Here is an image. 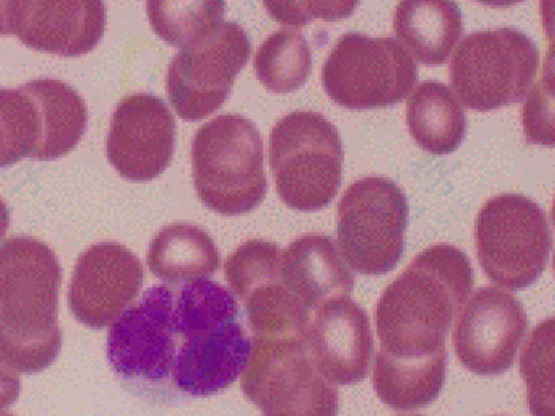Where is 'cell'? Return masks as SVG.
Here are the masks:
<instances>
[{"mask_svg": "<svg viewBox=\"0 0 555 416\" xmlns=\"http://www.w3.org/2000/svg\"><path fill=\"white\" fill-rule=\"evenodd\" d=\"M474 286L464 251L437 244L422 251L384 290L376 306L380 350L390 353L444 349L452 322Z\"/></svg>", "mask_w": 555, "mask_h": 416, "instance_id": "1", "label": "cell"}, {"mask_svg": "<svg viewBox=\"0 0 555 416\" xmlns=\"http://www.w3.org/2000/svg\"><path fill=\"white\" fill-rule=\"evenodd\" d=\"M61 266L43 242L15 236L0 246V364L37 373L56 359Z\"/></svg>", "mask_w": 555, "mask_h": 416, "instance_id": "2", "label": "cell"}, {"mask_svg": "<svg viewBox=\"0 0 555 416\" xmlns=\"http://www.w3.org/2000/svg\"><path fill=\"white\" fill-rule=\"evenodd\" d=\"M191 162L197 195L207 208L237 216L264 199L263 143L256 126L244 116L219 115L199 127Z\"/></svg>", "mask_w": 555, "mask_h": 416, "instance_id": "3", "label": "cell"}, {"mask_svg": "<svg viewBox=\"0 0 555 416\" xmlns=\"http://www.w3.org/2000/svg\"><path fill=\"white\" fill-rule=\"evenodd\" d=\"M269 160L282 202L297 210L326 207L341 183L344 151L337 129L322 115L295 110L274 126Z\"/></svg>", "mask_w": 555, "mask_h": 416, "instance_id": "4", "label": "cell"}, {"mask_svg": "<svg viewBox=\"0 0 555 416\" xmlns=\"http://www.w3.org/2000/svg\"><path fill=\"white\" fill-rule=\"evenodd\" d=\"M242 390L262 416H336V389L318 370L305 337H253Z\"/></svg>", "mask_w": 555, "mask_h": 416, "instance_id": "5", "label": "cell"}, {"mask_svg": "<svg viewBox=\"0 0 555 416\" xmlns=\"http://www.w3.org/2000/svg\"><path fill=\"white\" fill-rule=\"evenodd\" d=\"M475 238L483 272L502 287H527L546 268L552 245L546 214L521 194L490 198L478 213Z\"/></svg>", "mask_w": 555, "mask_h": 416, "instance_id": "6", "label": "cell"}, {"mask_svg": "<svg viewBox=\"0 0 555 416\" xmlns=\"http://www.w3.org/2000/svg\"><path fill=\"white\" fill-rule=\"evenodd\" d=\"M538 65V47L525 32L490 28L461 41L450 64V80L465 106L488 112L520 101Z\"/></svg>", "mask_w": 555, "mask_h": 416, "instance_id": "7", "label": "cell"}, {"mask_svg": "<svg viewBox=\"0 0 555 416\" xmlns=\"http://www.w3.org/2000/svg\"><path fill=\"white\" fill-rule=\"evenodd\" d=\"M409 214L402 190L385 177L357 180L337 209V243L345 262L358 273L380 275L399 262Z\"/></svg>", "mask_w": 555, "mask_h": 416, "instance_id": "8", "label": "cell"}, {"mask_svg": "<svg viewBox=\"0 0 555 416\" xmlns=\"http://www.w3.org/2000/svg\"><path fill=\"white\" fill-rule=\"evenodd\" d=\"M416 80V65L396 39L356 31L338 39L322 68L328 96L350 109L401 102Z\"/></svg>", "mask_w": 555, "mask_h": 416, "instance_id": "9", "label": "cell"}, {"mask_svg": "<svg viewBox=\"0 0 555 416\" xmlns=\"http://www.w3.org/2000/svg\"><path fill=\"white\" fill-rule=\"evenodd\" d=\"M251 43L236 22H222L203 40L181 49L170 61L166 90L178 116L199 120L216 112L249 58Z\"/></svg>", "mask_w": 555, "mask_h": 416, "instance_id": "10", "label": "cell"}, {"mask_svg": "<svg viewBox=\"0 0 555 416\" xmlns=\"http://www.w3.org/2000/svg\"><path fill=\"white\" fill-rule=\"evenodd\" d=\"M282 250L273 243L250 239L225 261L224 275L243 301L254 337H304L311 313L285 285Z\"/></svg>", "mask_w": 555, "mask_h": 416, "instance_id": "11", "label": "cell"}, {"mask_svg": "<svg viewBox=\"0 0 555 416\" xmlns=\"http://www.w3.org/2000/svg\"><path fill=\"white\" fill-rule=\"evenodd\" d=\"M173 312V292L156 285L113 322L107 359L119 376L151 381L168 377L177 354Z\"/></svg>", "mask_w": 555, "mask_h": 416, "instance_id": "12", "label": "cell"}, {"mask_svg": "<svg viewBox=\"0 0 555 416\" xmlns=\"http://www.w3.org/2000/svg\"><path fill=\"white\" fill-rule=\"evenodd\" d=\"M527 330V316L509 292L487 286L475 291L456 317L452 335L460 362L479 375L508 369Z\"/></svg>", "mask_w": 555, "mask_h": 416, "instance_id": "13", "label": "cell"}, {"mask_svg": "<svg viewBox=\"0 0 555 416\" xmlns=\"http://www.w3.org/2000/svg\"><path fill=\"white\" fill-rule=\"evenodd\" d=\"M175 139L176 121L166 103L150 93H133L112 115L106 155L122 178L145 182L168 167Z\"/></svg>", "mask_w": 555, "mask_h": 416, "instance_id": "14", "label": "cell"}, {"mask_svg": "<svg viewBox=\"0 0 555 416\" xmlns=\"http://www.w3.org/2000/svg\"><path fill=\"white\" fill-rule=\"evenodd\" d=\"M106 25L101 1H0V35L62 56L94 49Z\"/></svg>", "mask_w": 555, "mask_h": 416, "instance_id": "15", "label": "cell"}, {"mask_svg": "<svg viewBox=\"0 0 555 416\" xmlns=\"http://www.w3.org/2000/svg\"><path fill=\"white\" fill-rule=\"evenodd\" d=\"M143 268L127 247L114 242L90 246L77 259L68 288V304L83 325L100 329L112 324L134 300Z\"/></svg>", "mask_w": 555, "mask_h": 416, "instance_id": "16", "label": "cell"}, {"mask_svg": "<svg viewBox=\"0 0 555 416\" xmlns=\"http://www.w3.org/2000/svg\"><path fill=\"white\" fill-rule=\"evenodd\" d=\"M313 313L305 340L320 374L335 385L361 381L369 373L373 351L365 310L348 297H338Z\"/></svg>", "mask_w": 555, "mask_h": 416, "instance_id": "17", "label": "cell"}, {"mask_svg": "<svg viewBox=\"0 0 555 416\" xmlns=\"http://www.w3.org/2000/svg\"><path fill=\"white\" fill-rule=\"evenodd\" d=\"M171 369L172 382L195 396L214 394L244 372L251 341L236 320L215 324L182 338Z\"/></svg>", "mask_w": 555, "mask_h": 416, "instance_id": "18", "label": "cell"}, {"mask_svg": "<svg viewBox=\"0 0 555 416\" xmlns=\"http://www.w3.org/2000/svg\"><path fill=\"white\" fill-rule=\"evenodd\" d=\"M281 274L311 314L330 299L348 297L354 285L333 239L320 233L302 235L282 250Z\"/></svg>", "mask_w": 555, "mask_h": 416, "instance_id": "19", "label": "cell"}, {"mask_svg": "<svg viewBox=\"0 0 555 416\" xmlns=\"http://www.w3.org/2000/svg\"><path fill=\"white\" fill-rule=\"evenodd\" d=\"M446 366V349L406 353L379 350L373 370L374 389L393 410L420 408L439 395Z\"/></svg>", "mask_w": 555, "mask_h": 416, "instance_id": "20", "label": "cell"}, {"mask_svg": "<svg viewBox=\"0 0 555 416\" xmlns=\"http://www.w3.org/2000/svg\"><path fill=\"white\" fill-rule=\"evenodd\" d=\"M21 88L33 100L40 121V136L30 156L50 160L67 154L86 130L88 115L82 98L53 78L35 79Z\"/></svg>", "mask_w": 555, "mask_h": 416, "instance_id": "21", "label": "cell"}, {"mask_svg": "<svg viewBox=\"0 0 555 416\" xmlns=\"http://www.w3.org/2000/svg\"><path fill=\"white\" fill-rule=\"evenodd\" d=\"M393 30L417 62L442 64L461 37L462 13L454 2L402 1L393 15Z\"/></svg>", "mask_w": 555, "mask_h": 416, "instance_id": "22", "label": "cell"}, {"mask_svg": "<svg viewBox=\"0 0 555 416\" xmlns=\"http://www.w3.org/2000/svg\"><path fill=\"white\" fill-rule=\"evenodd\" d=\"M406 122L415 142L434 155H446L461 144L466 129L465 113L444 83L426 80L411 94Z\"/></svg>", "mask_w": 555, "mask_h": 416, "instance_id": "23", "label": "cell"}, {"mask_svg": "<svg viewBox=\"0 0 555 416\" xmlns=\"http://www.w3.org/2000/svg\"><path fill=\"white\" fill-rule=\"evenodd\" d=\"M147 264L169 284L207 278L219 268V253L212 238L201 227L178 222L162 229L152 239Z\"/></svg>", "mask_w": 555, "mask_h": 416, "instance_id": "24", "label": "cell"}, {"mask_svg": "<svg viewBox=\"0 0 555 416\" xmlns=\"http://www.w3.org/2000/svg\"><path fill=\"white\" fill-rule=\"evenodd\" d=\"M311 52L302 32L281 28L259 46L254 56L257 78L269 90L288 93L302 86L311 70Z\"/></svg>", "mask_w": 555, "mask_h": 416, "instance_id": "25", "label": "cell"}, {"mask_svg": "<svg viewBox=\"0 0 555 416\" xmlns=\"http://www.w3.org/2000/svg\"><path fill=\"white\" fill-rule=\"evenodd\" d=\"M221 1L147 2L146 13L154 31L181 49L210 35L223 22Z\"/></svg>", "mask_w": 555, "mask_h": 416, "instance_id": "26", "label": "cell"}, {"mask_svg": "<svg viewBox=\"0 0 555 416\" xmlns=\"http://www.w3.org/2000/svg\"><path fill=\"white\" fill-rule=\"evenodd\" d=\"M238 313L234 296L209 278L185 283L175 301V328L177 338L236 320Z\"/></svg>", "mask_w": 555, "mask_h": 416, "instance_id": "27", "label": "cell"}, {"mask_svg": "<svg viewBox=\"0 0 555 416\" xmlns=\"http://www.w3.org/2000/svg\"><path fill=\"white\" fill-rule=\"evenodd\" d=\"M554 318L540 323L527 340L519 368L532 416H554Z\"/></svg>", "mask_w": 555, "mask_h": 416, "instance_id": "28", "label": "cell"}, {"mask_svg": "<svg viewBox=\"0 0 555 416\" xmlns=\"http://www.w3.org/2000/svg\"><path fill=\"white\" fill-rule=\"evenodd\" d=\"M40 136V121L33 100L20 87L0 89V167L31 155Z\"/></svg>", "mask_w": 555, "mask_h": 416, "instance_id": "29", "label": "cell"}, {"mask_svg": "<svg viewBox=\"0 0 555 416\" xmlns=\"http://www.w3.org/2000/svg\"><path fill=\"white\" fill-rule=\"evenodd\" d=\"M524 131L527 142L553 145L552 80L537 82L524 106Z\"/></svg>", "mask_w": 555, "mask_h": 416, "instance_id": "30", "label": "cell"}, {"mask_svg": "<svg viewBox=\"0 0 555 416\" xmlns=\"http://www.w3.org/2000/svg\"><path fill=\"white\" fill-rule=\"evenodd\" d=\"M354 2H264L270 16L281 24L304 26L314 17L333 21L348 16Z\"/></svg>", "mask_w": 555, "mask_h": 416, "instance_id": "31", "label": "cell"}, {"mask_svg": "<svg viewBox=\"0 0 555 416\" xmlns=\"http://www.w3.org/2000/svg\"><path fill=\"white\" fill-rule=\"evenodd\" d=\"M21 382L18 377L0 366V410L13 404L18 398Z\"/></svg>", "mask_w": 555, "mask_h": 416, "instance_id": "32", "label": "cell"}, {"mask_svg": "<svg viewBox=\"0 0 555 416\" xmlns=\"http://www.w3.org/2000/svg\"><path fill=\"white\" fill-rule=\"evenodd\" d=\"M10 224V216L9 210L3 202V199L0 197V240L4 236L8 227Z\"/></svg>", "mask_w": 555, "mask_h": 416, "instance_id": "33", "label": "cell"}, {"mask_svg": "<svg viewBox=\"0 0 555 416\" xmlns=\"http://www.w3.org/2000/svg\"><path fill=\"white\" fill-rule=\"evenodd\" d=\"M0 416H13L12 414H8V413H2L0 412Z\"/></svg>", "mask_w": 555, "mask_h": 416, "instance_id": "34", "label": "cell"}, {"mask_svg": "<svg viewBox=\"0 0 555 416\" xmlns=\"http://www.w3.org/2000/svg\"><path fill=\"white\" fill-rule=\"evenodd\" d=\"M403 416H422V415H403Z\"/></svg>", "mask_w": 555, "mask_h": 416, "instance_id": "35", "label": "cell"}]
</instances>
